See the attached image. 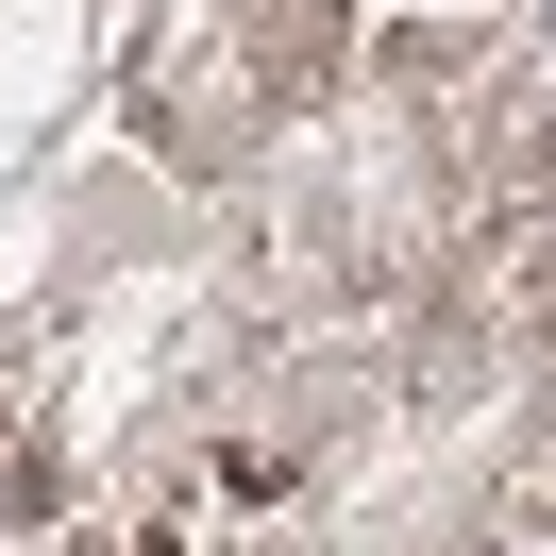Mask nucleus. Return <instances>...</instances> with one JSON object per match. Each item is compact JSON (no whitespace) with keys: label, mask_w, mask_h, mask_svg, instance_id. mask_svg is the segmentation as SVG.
Segmentation results:
<instances>
[{"label":"nucleus","mask_w":556,"mask_h":556,"mask_svg":"<svg viewBox=\"0 0 556 556\" xmlns=\"http://www.w3.org/2000/svg\"><path fill=\"white\" fill-rule=\"evenodd\" d=\"M0 522H51V455L35 439H0Z\"/></svg>","instance_id":"obj_1"}]
</instances>
